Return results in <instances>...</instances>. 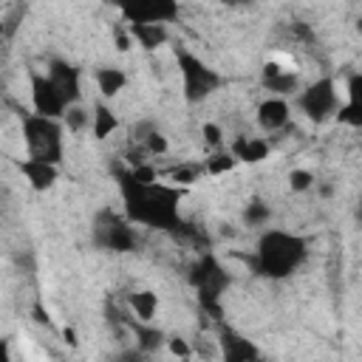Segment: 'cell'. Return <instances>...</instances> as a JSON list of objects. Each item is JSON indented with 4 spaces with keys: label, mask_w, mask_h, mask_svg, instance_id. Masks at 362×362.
Returning a JSON list of instances; mask_svg holds the SVG:
<instances>
[{
    "label": "cell",
    "mask_w": 362,
    "mask_h": 362,
    "mask_svg": "<svg viewBox=\"0 0 362 362\" xmlns=\"http://www.w3.org/2000/svg\"><path fill=\"white\" fill-rule=\"evenodd\" d=\"M110 362H150V356H147V354H141L139 348H124V351H119Z\"/></svg>",
    "instance_id": "1f68e13d"
},
{
    "label": "cell",
    "mask_w": 362,
    "mask_h": 362,
    "mask_svg": "<svg viewBox=\"0 0 362 362\" xmlns=\"http://www.w3.org/2000/svg\"><path fill=\"white\" fill-rule=\"evenodd\" d=\"M28 96H31V113L45 116V119H62L65 113V99L54 88V82L45 76V71L31 68L28 71Z\"/></svg>",
    "instance_id": "ba28073f"
},
{
    "label": "cell",
    "mask_w": 362,
    "mask_h": 362,
    "mask_svg": "<svg viewBox=\"0 0 362 362\" xmlns=\"http://www.w3.org/2000/svg\"><path fill=\"white\" fill-rule=\"evenodd\" d=\"M127 305L133 311V320L139 322H153L156 320V311H158V294L153 288H139L127 297Z\"/></svg>",
    "instance_id": "44dd1931"
},
{
    "label": "cell",
    "mask_w": 362,
    "mask_h": 362,
    "mask_svg": "<svg viewBox=\"0 0 362 362\" xmlns=\"http://www.w3.org/2000/svg\"><path fill=\"white\" fill-rule=\"evenodd\" d=\"M122 23H153V25H167L175 23V17L181 14V6L173 0H141V3H130L122 6Z\"/></svg>",
    "instance_id": "9c48e42d"
},
{
    "label": "cell",
    "mask_w": 362,
    "mask_h": 362,
    "mask_svg": "<svg viewBox=\"0 0 362 362\" xmlns=\"http://www.w3.org/2000/svg\"><path fill=\"white\" fill-rule=\"evenodd\" d=\"M130 328H133V337H136V348L141 351V354H156L161 345H164V339H167V334L158 328V325H153V322H139V320H130Z\"/></svg>",
    "instance_id": "d6986e66"
},
{
    "label": "cell",
    "mask_w": 362,
    "mask_h": 362,
    "mask_svg": "<svg viewBox=\"0 0 362 362\" xmlns=\"http://www.w3.org/2000/svg\"><path fill=\"white\" fill-rule=\"evenodd\" d=\"M124 25H127V23H124ZM127 31H130V40H133L139 48H144V51H156V48L167 45V40H170L167 25H153V23H130V25H127Z\"/></svg>",
    "instance_id": "e0dca14e"
},
{
    "label": "cell",
    "mask_w": 362,
    "mask_h": 362,
    "mask_svg": "<svg viewBox=\"0 0 362 362\" xmlns=\"http://www.w3.org/2000/svg\"><path fill=\"white\" fill-rule=\"evenodd\" d=\"M221 354H223V362H263L260 351L246 337H240L235 331H223Z\"/></svg>",
    "instance_id": "2e32d148"
},
{
    "label": "cell",
    "mask_w": 362,
    "mask_h": 362,
    "mask_svg": "<svg viewBox=\"0 0 362 362\" xmlns=\"http://www.w3.org/2000/svg\"><path fill=\"white\" fill-rule=\"evenodd\" d=\"M201 133H204V141H206L212 150H221V147H223V130H221V124L206 122V124L201 127Z\"/></svg>",
    "instance_id": "f1b7e54d"
},
{
    "label": "cell",
    "mask_w": 362,
    "mask_h": 362,
    "mask_svg": "<svg viewBox=\"0 0 362 362\" xmlns=\"http://www.w3.org/2000/svg\"><path fill=\"white\" fill-rule=\"evenodd\" d=\"M62 339H65L71 348H76V345H79V339H76V331H74L71 325H65V328H62Z\"/></svg>",
    "instance_id": "d6a6232c"
},
{
    "label": "cell",
    "mask_w": 362,
    "mask_h": 362,
    "mask_svg": "<svg viewBox=\"0 0 362 362\" xmlns=\"http://www.w3.org/2000/svg\"><path fill=\"white\" fill-rule=\"evenodd\" d=\"M359 93H362V76L359 74H351L348 90H345V102L337 110V122L339 124L362 127V102H359Z\"/></svg>",
    "instance_id": "9a60e30c"
},
{
    "label": "cell",
    "mask_w": 362,
    "mask_h": 362,
    "mask_svg": "<svg viewBox=\"0 0 362 362\" xmlns=\"http://www.w3.org/2000/svg\"><path fill=\"white\" fill-rule=\"evenodd\" d=\"M272 218V206L263 201V198H252L246 206H243V223L246 226H266Z\"/></svg>",
    "instance_id": "d4e9b609"
},
{
    "label": "cell",
    "mask_w": 362,
    "mask_h": 362,
    "mask_svg": "<svg viewBox=\"0 0 362 362\" xmlns=\"http://www.w3.org/2000/svg\"><path fill=\"white\" fill-rule=\"evenodd\" d=\"M113 42H116V48H119V51H130L133 40H130V31H127V25H124V23L113 25Z\"/></svg>",
    "instance_id": "4dcf8cb0"
},
{
    "label": "cell",
    "mask_w": 362,
    "mask_h": 362,
    "mask_svg": "<svg viewBox=\"0 0 362 362\" xmlns=\"http://www.w3.org/2000/svg\"><path fill=\"white\" fill-rule=\"evenodd\" d=\"M314 184H317V178H314V173L305 170V167H294V170L288 173V187H291V192H305V189H311Z\"/></svg>",
    "instance_id": "4316f807"
},
{
    "label": "cell",
    "mask_w": 362,
    "mask_h": 362,
    "mask_svg": "<svg viewBox=\"0 0 362 362\" xmlns=\"http://www.w3.org/2000/svg\"><path fill=\"white\" fill-rule=\"evenodd\" d=\"M260 82L263 88L269 90V96H291L300 90V76L297 71H288V68H280V62H266L263 65V74H260Z\"/></svg>",
    "instance_id": "7c38bea8"
},
{
    "label": "cell",
    "mask_w": 362,
    "mask_h": 362,
    "mask_svg": "<svg viewBox=\"0 0 362 362\" xmlns=\"http://www.w3.org/2000/svg\"><path fill=\"white\" fill-rule=\"evenodd\" d=\"M139 150L144 153V156H153V158H158V156H167V150H170V141H167V136L156 127L141 144H139Z\"/></svg>",
    "instance_id": "484cf974"
},
{
    "label": "cell",
    "mask_w": 362,
    "mask_h": 362,
    "mask_svg": "<svg viewBox=\"0 0 362 362\" xmlns=\"http://www.w3.org/2000/svg\"><path fill=\"white\" fill-rule=\"evenodd\" d=\"M189 283L198 294V303L204 311H209L215 320H221V297L229 286V274L223 272V266L218 263L215 255H204L198 257V263L189 269Z\"/></svg>",
    "instance_id": "277c9868"
},
{
    "label": "cell",
    "mask_w": 362,
    "mask_h": 362,
    "mask_svg": "<svg viewBox=\"0 0 362 362\" xmlns=\"http://www.w3.org/2000/svg\"><path fill=\"white\" fill-rule=\"evenodd\" d=\"M201 175H204L201 164H175V167L158 170V181H164V184H173V187H181V189L192 187V184H195Z\"/></svg>",
    "instance_id": "7402d4cb"
},
{
    "label": "cell",
    "mask_w": 362,
    "mask_h": 362,
    "mask_svg": "<svg viewBox=\"0 0 362 362\" xmlns=\"http://www.w3.org/2000/svg\"><path fill=\"white\" fill-rule=\"evenodd\" d=\"M153 130H156V122H150V119H144V122H136V124L130 127V139H133L136 144H141V141H144V139H147Z\"/></svg>",
    "instance_id": "f546056e"
},
{
    "label": "cell",
    "mask_w": 362,
    "mask_h": 362,
    "mask_svg": "<svg viewBox=\"0 0 362 362\" xmlns=\"http://www.w3.org/2000/svg\"><path fill=\"white\" fill-rule=\"evenodd\" d=\"M235 158H232V153L226 150V147H221V150H212L206 158H204V164H201V170H204V175H212V178H218V175H226V173H232L235 170Z\"/></svg>",
    "instance_id": "603a6c76"
},
{
    "label": "cell",
    "mask_w": 362,
    "mask_h": 362,
    "mask_svg": "<svg viewBox=\"0 0 362 362\" xmlns=\"http://www.w3.org/2000/svg\"><path fill=\"white\" fill-rule=\"evenodd\" d=\"M116 130H119V116L113 113V107L105 105V102L93 105V113H90V133H93V139L96 141H105Z\"/></svg>",
    "instance_id": "ffe728a7"
},
{
    "label": "cell",
    "mask_w": 362,
    "mask_h": 362,
    "mask_svg": "<svg viewBox=\"0 0 362 362\" xmlns=\"http://www.w3.org/2000/svg\"><path fill=\"white\" fill-rule=\"evenodd\" d=\"M294 102H297V110L308 122L322 124V122H328V119L337 116V110L342 105V96H339V88H337V82L331 76H320L311 85L300 88L297 96H294Z\"/></svg>",
    "instance_id": "8992f818"
},
{
    "label": "cell",
    "mask_w": 362,
    "mask_h": 362,
    "mask_svg": "<svg viewBox=\"0 0 362 362\" xmlns=\"http://www.w3.org/2000/svg\"><path fill=\"white\" fill-rule=\"evenodd\" d=\"M59 122H62V127L71 130V133H85V130H90V110H88L82 102L68 105Z\"/></svg>",
    "instance_id": "cb8c5ba5"
},
{
    "label": "cell",
    "mask_w": 362,
    "mask_h": 362,
    "mask_svg": "<svg viewBox=\"0 0 362 362\" xmlns=\"http://www.w3.org/2000/svg\"><path fill=\"white\" fill-rule=\"evenodd\" d=\"M255 122H257V127L263 130V133H280L283 127H288V122H291V105H288V99H280V96H266L260 105H257V110H255Z\"/></svg>",
    "instance_id": "8fae6325"
},
{
    "label": "cell",
    "mask_w": 362,
    "mask_h": 362,
    "mask_svg": "<svg viewBox=\"0 0 362 362\" xmlns=\"http://www.w3.org/2000/svg\"><path fill=\"white\" fill-rule=\"evenodd\" d=\"M229 153L238 164H260L269 158L272 153V144L266 136H235L232 144H229Z\"/></svg>",
    "instance_id": "4fadbf2b"
},
{
    "label": "cell",
    "mask_w": 362,
    "mask_h": 362,
    "mask_svg": "<svg viewBox=\"0 0 362 362\" xmlns=\"http://www.w3.org/2000/svg\"><path fill=\"white\" fill-rule=\"evenodd\" d=\"M0 362H11V348H8V339L0 337Z\"/></svg>",
    "instance_id": "836d02e7"
},
{
    "label": "cell",
    "mask_w": 362,
    "mask_h": 362,
    "mask_svg": "<svg viewBox=\"0 0 362 362\" xmlns=\"http://www.w3.org/2000/svg\"><path fill=\"white\" fill-rule=\"evenodd\" d=\"M23 141H25V158H37V161L59 167V161L65 156V127L59 119L25 113L23 116Z\"/></svg>",
    "instance_id": "3957f363"
},
{
    "label": "cell",
    "mask_w": 362,
    "mask_h": 362,
    "mask_svg": "<svg viewBox=\"0 0 362 362\" xmlns=\"http://www.w3.org/2000/svg\"><path fill=\"white\" fill-rule=\"evenodd\" d=\"M305 260H308V240L303 235L269 226L260 232L255 243L252 269L266 280H288L294 272L303 269Z\"/></svg>",
    "instance_id": "7a4b0ae2"
},
{
    "label": "cell",
    "mask_w": 362,
    "mask_h": 362,
    "mask_svg": "<svg viewBox=\"0 0 362 362\" xmlns=\"http://www.w3.org/2000/svg\"><path fill=\"white\" fill-rule=\"evenodd\" d=\"M116 178H119V195H122L124 218L133 226L161 229V232H175L184 226L181 201H184L187 189L164 184V181L139 184L127 175V170H119Z\"/></svg>",
    "instance_id": "6da1fadb"
},
{
    "label": "cell",
    "mask_w": 362,
    "mask_h": 362,
    "mask_svg": "<svg viewBox=\"0 0 362 362\" xmlns=\"http://www.w3.org/2000/svg\"><path fill=\"white\" fill-rule=\"evenodd\" d=\"M164 348H167L170 356H175V359H181V362L192 356L189 339H184V337H178V334H175V337H167V339H164Z\"/></svg>",
    "instance_id": "83f0119b"
},
{
    "label": "cell",
    "mask_w": 362,
    "mask_h": 362,
    "mask_svg": "<svg viewBox=\"0 0 362 362\" xmlns=\"http://www.w3.org/2000/svg\"><path fill=\"white\" fill-rule=\"evenodd\" d=\"M178 74H181V93L189 105H201L206 102L221 85H223V76L209 68L201 57L189 54V51H178Z\"/></svg>",
    "instance_id": "5b68a950"
},
{
    "label": "cell",
    "mask_w": 362,
    "mask_h": 362,
    "mask_svg": "<svg viewBox=\"0 0 362 362\" xmlns=\"http://www.w3.org/2000/svg\"><path fill=\"white\" fill-rule=\"evenodd\" d=\"M45 76L54 82V88L59 90L65 105L82 102V74L76 65H71L68 59H51L45 68Z\"/></svg>",
    "instance_id": "30bf717a"
},
{
    "label": "cell",
    "mask_w": 362,
    "mask_h": 362,
    "mask_svg": "<svg viewBox=\"0 0 362 362\" xmlns=\"http://www.w3.org/2000/svg\"><path fill=\"white\" fill-rule=\"evenodd\" d=\"M17 170L28 181V187L37 189V192H48L57 184V178H59V167L45 164V161H37V158H23L17 164Z\"/></svg>",
    "instance_id": "5bb4252c"
},
{
    "label": "cell",
    "mask_w": 362,
    "mask_h": 362,
    "mask_svg": "<svg viewBox=\"0 0 362 362\" xmlns=\"http://www.w3.org/2000/svg\"><path fill=\"white\" fill-rule=\"evenodd\" d=\"M93 243L105 252L124 255L139 246V232L124 215H116L113 209H102L93 218Z\"/></svg>",
    "instance_id": "52a82bcc"
},
{
    "label": "cell",
    "mask_w": 362,
    "mask_h": 362,
    "mask_svg": "<svg viewBox=\"0 0 362 362\" xmlns=\"http://www.w3.org/2000/svg\"><path fill=\"white\" fill-rule=\"evenodd\" d=\"M93 79H96V88H99V93L105 99H113V96H119L127 88V74L119 65H102V68H96Z\"/></svg>",
    "instance_id": "ac0fdd59"
}]
</instances>
